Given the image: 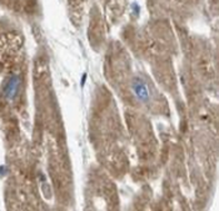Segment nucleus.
<instances>
[{
  "mask_svg": "<svg viewBox=\"0 0 219 211\" xmlns=\"http://www.w3.org/2000/svg\"><path fill=\"white\" fill-rule=\"evenodd\" d=\"M19 89V78L18 76H10L3 85V95L5 99L11 100L16 94Z\"/></svg>",
  "mask_w": 219,
  "mask_h": 211,
  "instance_id": "f03ea898",
  "label": "nucleus"
},
{
  "mask_svg": "<svg viewBox=\"0 0 219 211\" xmlns=\"http://www.w3.org/2000/svg\"><path fill=\"white\" fill-rule=\"evenodd\" d=\"M132 89H133V94L135 95V98L142 101V103H147L150 99V90L148 84L140 79V78H135L132 82Z\"/></svg>",
  "mask_w": 219,
  "mask_h": 211,
  "instance_id": "f257e3e1",
  "label": "nucleus"
}]
</instances>
